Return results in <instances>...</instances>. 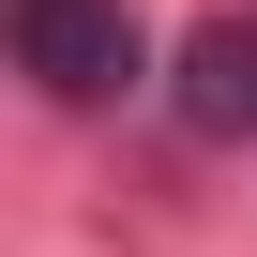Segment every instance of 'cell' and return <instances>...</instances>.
I'll use <instances>...</instances> for the list:
<instances>
[{
  "mask_svg": "<svg viewBox=\"0 0 257 257\" xmlns=\"http://www.w3.org/2000/svg\"><path fill=\"white\" fill-rule=\"evenodd\" d=\"M182 121L197 137H257V16H212L182 46Z\"/></svg>",
  "mask_w": 257,
  "mask_h": 257,
  "instance_id": "2",
  "label": "cell"
},
{
  "mask_svg": "<svg viewBox=\"0 0 257 257\" xmlns=\"http://www.w3.org/2000/svg\"><path fill=\"white\" fill-rule=\"evenodd\" d=\"M16 61L61 106H121L137 91V16H121V0H16Z\"/></svg>",
  "mask_w": 257,
  "mask_h": 257,
  "instance_id": "1",
  "label": "cell"
}]
</instances>
